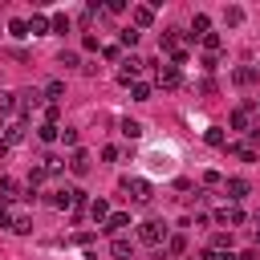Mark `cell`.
Masks as SVG:
<instances>
[{
	"label": "cell",
	"instance_id": "6da1fadb",
	"mask_svg": "<svg viewBox=\"0 0 260 260\" xmlns=\"http://www.w3.org/2000/svg\"><path fill=\"white\" fill-rule=\"evenodd\" d=\"M118 191H122V195H126L134 207H146V203H150V183H146V179H134V175H126V179L118 183Z\"/></svg>",
	"mask_w": 260,
	"mask_h": 260
},
{
	"label": "cell",
	"instance_id": "7a4b0ae2",
	"mask_svg": "<svg viewBox=\"0 0 260 260\" xmlns=\"http://www.w3.org/2000/svg\"><path fill=\"white\" fill-rule=\"evenodd\" d=\"M167 223H158V219H142L138 223V244H146V248H162L167 244Z\"/></svg>",
	"mask_w": 260,
	"mask_h": 260
},
{
	"label": "cell",
	"instance_id": "3957f363",
	"mask_svg": "<svg viewBox=\"0 0 260 260\" xmlns=\"http://www.w3.org/2000/svg\"><path fill=\"white\" fill-rule=\"evenodd\" d=\"M211 219H215L219 228H228V232L248 223V215H244V207H240V203H223V207H215V215H211Z\"/></svg>",
	"mask_w": 260,
	"mask_h": 260
},
{
	"label": "cell",
	"instance_id": "277c9868",
	"mask_svg": "<svg viewBox=\"0 0 260 260\" xmlns=\"http://www.w3.org/2000/svg\"><path fill=\"white\" fill-rule=\"evenodd\" d=\"M142 69H146V61H142L138 53H130V57H122L118 81H122V85H134V81H142Z\"/></svg>",
	"mask_w": 260,
	"mask_h": 260
},
{
	"label": "cell",
	"instance_id": "5b68a950",
	"mask_svg": "<svg viewBox=\"0 0 260 260\" xmlns=\"http://www.w3.org/2000/svg\"><path fill=\"white\" fill-rule=\"evenodd\" d=\"M154 85H158V89H179V85H183V73H179L175 65H158V69H154Z\"/></svg>",
	"mask_w": 260,
	"mask_h": 260
},
{
	"label": "cell",
	"instance_id": "8992f818",
	"mask_svg": "<svg viewBox=\"0 0 260 260\" xmlns=\"http://www.w3.org/2000/svg\"><path fill=\"white\" fill-rule=\"evenodd\" d=\"M248 191H252V183H248L244 175H232V179H223V195H228V203H240Z\"/></svg>",
	"mask_w": 260,
	"mask_h": 260
},
{
	"label": "cell",
	"instance_id": "52a82bcc",
	"mask_svg": "<svg viewBox=\"0 0 260 260\" xmlns=\"http://www.w3.org/2000/svg\"><path fill=\"white\" fill-rule=\"evenodd\" d=\"M228 126H232V130H244V134H248V130H252V102H248V106H236V110L228 114Z\"/></svg>",
	"mask_w": 260,
	"mask_h": 260
},
{
	"label": "cell",
	"instance_id": "ba28073f",
	"mask_svg": "<svg viewBox=\"0 0 260 260\" xmlns=\"http://www.w3.org/2000/svg\"><path fill=\"white\" fill-rule=\"evenodd\" d=\"M0 138H4L8 146H16V142H24V138H28V122H24V118H12V122L4 126V134H0Z\"/></svg>",
	"mask_w": 260,
	"mask_h": 260
},
{
	"label": "cell",
	"instance_id": "9c48e42d",
	"mask_svg": "<svg viewBox=\"0 0 260 260\" xmlns=\"http://www.w3.org/2000/svg\"><path fill=\"white\" fill-rule=\"evenodd\" d=\"M77 199H81L77 187H57V191H49V203H53V207H77Z\"/></svg>",
	"mask_w": 260,
	"mask_h": 260
},
{
	"label": "cell",
	"instance_id": "30bf717a",
	"mask_svg": "<svg viewBox=\"0 0 260 260\" xmlns=\"http://www.w3.org/2000/svg\"><path fill=\"white\" fill-rule=\"evenodd\" d=\"M110 252H114V260H134L138 244H134L130 236H114V240H110Z\"/></svg>",
	"mask_w": 260,
	"mask_h": 260
},
{
	"label": "cell",
	"instance_id": "8fae6325",
	"mask_svg": "<svg viewBox=\"0 0 260 260\" xmlns=\"http://www.w3.org/2000/svg\"><path fill=\"white\" fill-rule=\"evenodd\" d=\"M130 20H134L138 32L150 28V24H154V4H134V8H130Z\"/></svg>",
	"mask_w": 260,
	"mask_h": 260
},
{
	"label": "cell",
	"instance_id": "7c38bea8",
	"mask_svg": "<svg viewBox=\"0 0 260 260\" xmlns=\"http://www.w3.org/2000/svg\"><path fill=\"white\" fill-rule=\"evenodd\" d=\"M8 232L28 236V232H32V215H28V211H20V207H16V211H8Z\"/></svg>",
	"mask_w": 260,
	"mask_h": 260
},
{
	"label": "cell",
	"instance_id": "4fadbf2b",
	"mask_svg": "<svg viewBox=\"0 0 260 260\" xmlns=\"http://www.w3.org/2000/svg\"><path fill=\"white\" fill-rule=\"evenodd\" d=\"M65 167H69V175H77V179H85V175H89V154H85V150L77 146V150L69 154V162H65Z\"/></svg>",
	"mask_w": 260,
	"mask_h": 260
},
{
	"label": "cell",
	"instance_id": "5bb4252c",
	"mask_svg": "<svg viewBox=\"0 0 260 260\" xmlns=\"http://www.w3.org/2000/svg\"><path fill=\"white\" fill-rule=\"evenodd\" d=\"M102 228H106L110 236H126V232H130V215H126V211H110V219H106Z\"/></svg>",
	"mask_w": 260,
	"mask_h": 260
},
{
	"label": "cell",
	"instance_id": "9a60e30c",
	"mask_svg": "<svg viewBox=\"0 0 260 260\" xmlns=\"http://www.w3.org/2000/svg\"><path fill=\"white\" fill-rule=\"evenodd\" d=\"M16 98H20V114H32L37 106H45V89H24Z\"/></svg>",
	"mask_w": 260,
	"mask_h": 260
},
{
	"label": "cell",
	"instance_id": "2e32d148",
	"mask_svg": "<svg viewBox=\"0 0 260 260\" xmlns=\"http://www.w3.org/2000/svg\"><path fill=\"white\" fill-rule=\"evenodd\" d=\"M211 32V20H207V12H195V20H191V32H187V41H203Z\"/></svg>",
	"mask_w": 260,
	"mask_h": 260
},
{
	"label": "cell",
	"instance_id": "e0dca14e",
	"mask_svg": "<svg viewBox=\"0 0 260 260\" xmlns=\"http://www.w3.org/2000/svg\"><path fill=\"white\" fill-rule=\"evenodd\" d=\"M162 252H167V260H179V256L187 252V236H183V232L167 236V248H162Z\"/></svg>",
	"mask_w": 260,
	"mask_h": 260
},
{
	"label": "cell",
	"instance_id": "ac0fdd59",
	"mask_svg": "<svg viewBox=\"0 0 260 260\" xmlns=\"http://www.w3.org/2000/svg\"><path fill=\"white\" fill-rule=\"evenodd\" d=\"M49 28H53V24H49L45 12H32V16H28V37H49Z\"/></svg>",
	"mask_w": 260,
	"mask_h": 260
},
{
	"label": "cell",
	"instance_id": "d6986e66",
	"mask_svg": "<svg viewBox=\"0 0 260 260\" xmlns=\"http://www.w3.org/2000/svg\"><path fill=\"white\" fill-rule=\"evenodd\" d=\"M203 142H207V146H215V150H223V146H228L223 126H207V130H203Z\"/></svg>",
	"mask_w": 260,
	"mask_h": 260
},
{
	"label": "cell",
	"instance_id": "ffe728a7",
	"mask_svg": "<svg viewBox=\"0 0 260 260\" xmlns=\"http://www.w3.org/2000/svg\"><path fill=\"white\" fill-rule=\"evenodd\" d=\"M199 45H203V57H219V49H223V37H219V32H207Z\"/></svg>",
	"mask_w": 260,
	"mask_h": 260
},
{
	"label": "cell",
	"instance_id": "44dd1931",
	"mask_svg": "<svg viewBox=\"0 0 260 260\" xmlns=\"http://www.w3.org/2000/svg\"><path fill=\"white\" fill-rule=\"evenodd\" d=\"M223 150H228V154H236V158H244V162H256V150H252L248 142H228Z\"/></svg>",
	"mask_w": 260,
	"mask_h": 260
},
{
	"label": "cell",
	"instance_id": "7402d4cb",
	"mask_svg": "<svg viewBox=\"0 0 260 260\" xmlns=\"http://www.w3.org/2000/svg\"><path fill=\"white\" fill-rule=\"evenodd\" d=\"M0 199H4V203H8V199H24V195H20V183L4 175V179H0Z\"/></svg>",
	"mask_w": 260,
	"mask_h": 260
},
{
	"label": "cell",
	"instance_id": "603a6c76",
	"mask_svg": "<svg viewBox=\"0 0 260 260\" xmlns=\"http://www.w3.org/2000/svg\"><path fill=\"white\" fill-rule=\"evenodd\" d=\"M89 215H93V223H106L110 219V203L98 195V199H89Z\"/></svg>",
	"mask_w": 260,
	"mask_h": 260
},
{
	"label": "cell",
	"instance_id": "cb8c5ba5",
	"mask_svg": "<svg viewBox=\"0 0 260 260\" xmlns=\"http://www.w3.org/2000/svg\"><path fill=\"white\" fill-rule=\"evenodd\" d=\"M158 49H162V53H175V49H183V45H179V28H167V32L158 37Z\"/></svg>",
	"mask_w": 260,
	"mask_h": 260
},
{
	"label": "cell",
	"instance_id": "d4e9b609",
	"mask_svg": "<svg viewBox=\"0 0 260 260\" xmlns=\"http://www.w3.org/2000/svg\"><path fill=\"white\" fill-rule=\"evenodd\" d=\"M61 98H65V81H49V85H45V106H49V102L61 106Z\"/></svg>",
	"mask_w": 260,
	"mask_h": 260
},
{
	"label": "cell",
	"instance_id": "484cf974",
	"mask_svg": "<svg viewBox=\"0 0 260 260\" xmlns=\"http://www.w3.org/2000/svg\"><path fill=\"white\" fill-rule=\"evenodd\" d=\"M118 130H122V138H130V142H134V138H142V122H134V118H122V122H118Z\"/></svg>",
	"mask_w": 260,
	"mask_h": 260
},
{
	"label": "cell",
	"instance_id": "4316f807",
	"mask_svg": "<svg viewBox=\"0 0 260 260\" xmlns=\"http://www.w3.org/2000/svg\"><path fill=\"white\" fill-rule=\"evenodd\" d=\"M150 93H154L150 81H134V85H130V98H134V102H150Z\"/></svg>",
	"mask_w": 260,
	"mask_h": 260
},
{
	"label": "cell",
	"instance_id": "83f0119b",
	"mask_svg": "<svg viewBox=\"0 0 260 260\" xmlns=\"http://www.w3.org/2000/svg\"><path fill=\"white\" fill-rule=\"evenodd\" d=\"M232 81H236V85H252V81H256V69H252V65H240V69L232 73Z\"/></svg>",
	"mask_w": 260,
	"mask_h": 260
},
{
	"label": "cell",
	"instance_id": "f1b7e54d",
	"mask_svg": "<svg viewBox=\"0 0 260 260\" xmlns=\"http://www.w3.org/2000/svg\"><path fill=\"white\" fill-rule=\"evenodd\" d=\"M211 252H232V232H215L211 236Z\"/></svg>",
	"mask_w": 260,
	"mask_h": 260
},
{
	"label": "cell",
	"instance_id": "f546056e",
	"mask_svg": "<svg viewBox=\"0 0 260 260\" xmlns=\"http://www.w3.org/2000/svg\"><path fill=\"white\" fill-rule=\"evenodd\" d=\"M0 114H20V98L16 93H0Z\"/></svg>",
	"mask_w": 260,
	"mask_h": 260
},
{
	"label": "cell",
	"instance_id": "4dcf8cb0",
	"mask_svg": "<svg viewBox=\"0 0 260 260\" xmlns=\"http://www.w3.org/2000/svg\"><path fill=\"white\" fill-rule=\"evenodd\" d=\"M223 24H232V28H236V24H244V8H240V4L223 8Z\"/></svg>",
	"mask_w": 260,
	"mask_h": 260
},
{
	"label": "cell",
	"instance_id": "1f68e13d",
	"mask_svg": "<svg viewBox=\"0 0 260 260\" xmlns=\"http://www.w3.org/2000/svg\"><path fill=\"white\" fill-rule=\"evenodd\" d=\"M57 65H65V69H81V57H77L73 49H61V57H57Z\"/></svg>",
	"mask_w": 260,
	"mask_h": 260
},
{
	"label": "cell",
	"instance_id": "d6a6232c",
	"mask_svg": "<svg viewBox=\"0 0 260 260\" xmlns=\"http://www.w3.org/2000/svg\"><path fill=\"white\" fill-rule=\"evenodd\" d=\"M37 138H41V142H57V138H61V126H53V122H45V126L37 130Z\"/></svg>",
	"mask_w": 260,
	"mask_h": 260
},
{
	"label": "cell",
	"instance_id": "836d02e7",
	"mask_svg": "<svg viewBox=\"0 0 260 260\" xmlns=\"http://www.w3.org/2000/svg\"><path fill=\"white\" fill-rule=\"evenodd\" d=\"M41 167H45L49 175H61V171H65V158H57V154H45V158H41Z\"/></svg>",
	"mask_w": 260,
	"mask_h": 260
},
{
	"label": "cell",
	"instance_id": "e575fe53",
	"mask_svg": "<svg viewBox=\"0 0 260 260\" xmlns=\"http://www.w3.org/2000/svg\"><path fill=\"white\" fill-rule=\"evenodd\" d=\"M118 37H122V49H134V45H138V37H142V32H138V28H134V24H130V28H122V32H118Z\"/></svg>",
	"mask_w": 260,
	"mask_h": 260
},
{
	"label": "cell",
	"instance_id": "d590c367",
	"mask_svg": "<svg viewBox=\"0 0 260 260\" xmlns=\"http://www.w3.org/2000/svg\"><path fill=\"white\" fill-rule=\"evenodd\" d=\"M57 142H65L69 150H77V130H73V126H61V138H57Z\"/></svg>",
	"mask_w": 260,
	"mask_h": 260
},
{
	"label": "cell",
	"instance_id": "8d00e7d4",
	"mask_svg": "<svg viewBox=\"0 0 260 260\" xmlns=\"http://www.w3.org/2000/svg\"><path fill=\"white\" fill-rule=\"evenodd\" d=\"M45 179H49V171H45V167H32V171H28V191H32V187H41Z\"/></svg>",
	"mask_w": 260,
	"mask_h": 260
},
{
	"label": "cell",
	"instance_id": "74e56055",
	"mask_svg": "<svg viewBox=\"0 0 260 260\" xmlns=\"http://www.w3.org/2000/svg\"><path fill=\"white\" fill-rule=\"evenodd\" d=\"M49 24H53V32H69V16H65V12L49 16Z\"/></svg>",
	"mask_w": 260,
	"mask_h": 260
},
{
	"label": "cell",
	"instance_id": "f35d334b",
	"mask_svg": "<svg viewBox=\"0 0 260 260\" xmlns=\"http://www.w3.org/2000/svg\"><path fill=\"white\" fill-rule=\"evenodd\" d=\"M8 32L12 37H28V20H8Z\"/></svg>",
	"mask_w": 260,
	"mask_h": 260
},
{
	"label": "cell",
	"instance_id": "ab89813d",
	"mask_svg": "<svg viewBox=\"0 0 260 260\" xmlns=\"http://www.w3.org/2000/svg\"><path fill=\"white\" fill-rule=\"evenodd\" d=\"M102 57L106 61H122V45H102Z\"/></svg>",
	"mask_w": 260,
	"mask_h": 260
},
{
	"label": "cell",
	"instance_id": "60d3db41",
	"mask_svg": "<svg viewBox=\"0 0 260 260\" xmlns=\"http://www.w3.org/2000/svg\"><path fill=\"white\" fill-rule=\"evenodd\" d=\"M203 187H223V175L219 171H203Z\"/></svg>",
	"mask_w": 260,
	"mask_h": 260
},
{
	"label": "cell",
	"instance_id": "b9f144b4",
	"mask_svg": "<svg viewBox=\"0 0 260 260\" xmlns=\"http://www.w3.org/2000/svg\"><path fill=\"white\" fill-rule=\"evenodd\" d=\"M81 49H89V53H93V49H98V53H102V41H98V37H93V32H85V37H81Z\"/></svg>",
	"mask_w": 260,
	"mask_h": 260
},
{
	"label": "cell",
	"instance_id": "7bdbcfd3",
	"mask_svg": "<svg viewBox=\"0 0 260 260\" xmlns=\"http://www.w3.org/2000/svg\"><path fill=\"white\" fill-rule=\"evenodd\" d=\"M57 118H61V106H53V102H49V106H45V122H53V126H57Z\"/></svg>",
	"mask_w": 260,
	"mask_h": 260
},
{
	"label": "cell",
	"instance_id": "ee69618b",
	"mask_svg": "<svg viewBox=\"0 0 260 260\" xmlns=\"http://www.w3.org/2000/svg\"><path fill=\"white\" fill-rule=\"evenodd\" d=\"M0 228H8V203L0 199Z\"/></svg>",
	"mask_w": 260,
	"mask_h": 260
},
{
	"label": "cell",
	"instance_id": "f6af8a7d",
	"mask_svg": "<svg viewBox=\"0 0 260 260\" xmlns=\"http://www.w3.org/2000/svg\"><path fill=\"white\" fill-rule=\"evenodd\" d=\"M236 260H260V252H256V248H248V252H240Z\"/></svg>",
	"mask_w": 260,
	"mask_h": 260
},
{
	"label": "cell",
	"instance_id": "bcb514c9",
	"mask_svg": "<svg viewBox=\"0 0 260 260\" xmlns=\"http://www.w3.org/2000/svg\"><path fill=\"white\" fill-rule=\"evenodd\" d=\"M8 150H12V146H8L4 138H0V158H8Z\"/></svg>",
	"mask_w": 260,
	"mask_h": 260
},
{
	"label": "cell",
	"instance_id": "7dc6e473",
	"mask_svg": "<svg viewBox=\"0 0 260 260\" xmlns=\"http://www.w3.org/2000/svg\"><path fill=\"white\" fill-rule=\"evenodd\" d=\"M252 223H256V232H260V207H256V211H252Z\"/></svg>",
	"mask_w": 260,
	"mask_h": 260
},
{
	"label": "cell",
	"instance_id": "c3c4849f",
	"mask_svg": "<svg viewBox=\"0 0 260 260\" xmlns=\"http://www.w3.org/2000/svg\"><path fill=\"white\" fill-rule=\"evenodd\" d=\"M252 110H260V98H256V102H252Z\"/></svg>",
	"mask_w": 260,
	"mask_h": 260
}]
</instances>
